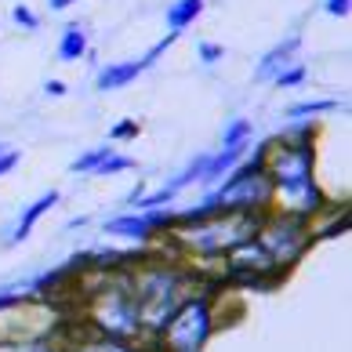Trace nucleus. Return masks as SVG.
Returning a JSON list of instances; mask_svg holds the SVG:
<instances>
[{"label": "nucleus", "instance_id": "1", "mask_svg": "<svg viewBox=\"0 0 352 352\" xmlns=\"http://www.w3.org/2000/svg\"><path fill=\"white\" fill-rule=\"evenodd\" d=\"M265 178L272 186V211L312 221L323 211L316 182V124L298 120L280 138L265 142Z\"/></svg>", "mask_w": 352, "mask_h": 352}, {"label": "nucleus", "instance_id": "2", "mask_svg": "<svg viewBox=\"0 0 352 352\" xmlns=\"http://www.w3.org/2000/svg\"><path fill=\"white\" fill-rule=\"evenodd\" d=\"M186 265V258H182ZM178 262H153L142 254V262L131 269V291L138 298V312H142V331L156 338L164 331V323L171 320V312L186 302V298L200 287V272L197 269H182Z\"/></svg>", "mask_w": 352, "mask_h": 352}, {"label": "nucleus", "instance_id": "3", "mask_svg": "<svg viewBox=\"0 0 352 352\" xmlns=\"http://www.w3.org/2000/svg\"><path fill=\"white\" fill-rule=\"evenodd\" d=\"M84 327L124 338V342H142V312L138 298L131 291V269H98V283L87 291V323Z\"/></svg>", "mask_w": 352, "mask_h": 352}, {"label": "nucleus", "instance_id": "4", "mask_svg": "<svg viewBox=\"0 0 352 352\" xmlns=\"http://www.w3.org/2000/svg\"><path fill=\"white\" fill-rule=\"evenodd\" d=\"M226 287H229L226 276H218L211 283L200 280V287L171 312V320L156 334L160 349L164 352H204L218 331V298L226 294Z\"/></svg>", "mask_w": 352, "mask_h": 352}, {"label": "nucleus", "instance_id": "5", "mask_svg": "<svg viewBox=\"0 0 352 352\" xmlns=\"http://www.w3.org/2000/svg\"><path fill=\"white\" fill-rule=\"evenodd\" d=\"M258 218L262 214L232 211V214H214L200 221H175L171 232H164V236H171V251L182 254L186 262H192V258L207 262V258H226L236 243L254 236Z\"/></svg>", "mask_w": 352, "mask_h": 352}, {"label": "nucleus", "instance_id": "6", "mask_svg": "<svg viewBox=\"0 0 352 352\" xmlns=\"http://www.w3.org/2000/svg\"><path fill=\"white\" fill-rule=\"evenodd\" d=\"M254 240L262 243V251L287 272V269H294L302 262L305 251L312 247V221L283 214V211H265L258 218Z\"/></svg>", "mask_w": 352, "mask_h": 352}, {"label": "nucleus", "instance_id": "7", "mask_svg": "<svg viewBox=\"0 0 352 352\" xmlns=\"http://www.w3.org/2000/svg\"><path fill=\"white\" fill-rule=\"evenodd\" d=\"M175 226V211L167 207H153V211H135V214H120L106 221V236H124L131 243H149L160 232H171Z\"/></svg>", "mask_w": 352, "mask_h": 352}, {"label": "nucleus", "instance_id": "8", "mask_svg": "<svg viewBox=\"0 0 352 352\" xmlns=\"http://www.w3.org/2000/svg\"><path fill=\"white\" fill-rule=\"evenodd\" d=\"M175 41H178V33H167L164 41H160V44H153V47H149L142 58H131V62H113V66L98 69V76H95V87H98V91H120V87H127L131 80H138V76L146 73V69H149L153 62L160 58L164 51L175 44Z\"/></svg>", "mask_w": 352, "mask_h": 352}, {"label": "nucleus", "instance_id": "9", "mask_svg": "<svg viewBox=\"0 0 352 352\" xmlns=\"http://www.w3.org/2000/svg\"><path fill=\"white\" fill-rule=\"evenodd\" d=\"M62 352H146V345L98 334V331H91L80 323V327H66V345H62Z\"/></svg>", "mask_w": 352, "mask_h": 352}, {"label": "nucleus", "instance_id": "10", "mask_svg": "<svg viewBox=\"0 0 352 352\" xmlns=\"http://www.w3.org/2000/svg\"><path fill=\"white\" fill-rule=\"evenodd\" d=\"M302 47V36L291 33L287 41H280L272 51H265V58L258 62V69H254V84H269V80H276V76L294 62V51Z\"/></svg>", "mask_w": 352, "mask_h": 352}, {"label": "nucleus", "instance_id": "11", "mask_svg": "<svg viewBox=\"0 0 352 352\" xmlns=\"http://www.w3.org/2000/svg\"><path fill=\"white\" fill-rule=\"evenodd\" d=\"M62 197H58V189H47L44 197H36L30 207H25V211L19 214V221L15 226H11V232H8V247H15V243H22V240H30V232L36 229V221H41L51 207H55Z\"/></svg>", "mask_w": 352, "mask_h": 352}, {"label": "nucleus", "instance_id": "12", "mask_svg": "<svg viewBox=\"0 0 352 352\" xmlns=\"http://www.w3.org/2000/svg\"><path fill=\"white\" fill-rule=\"evenodd\" d=\"M247 149H251V146H232V149H218V153H211V156H207V167H204L200 186H218V182L226 178L232 167H236L243 156H247Z\"/></svg>", "mask_w": 352, "mask_h": 352}, {"label": "nucleus", "instance_id": "13", "mask_svg": "<svg viewBox=\"0 0 352 352\" xmlns=\"http://www.w3.org/2000/svg\"><path fill=\"white\" fill-rule=\"evenodd\" d=\"M87 55V33L80 22H69L62 30V41H58V58L62 62H80Z\"/></svg>", "mask_w": 352, "mask_h": 352}, {"label": "nucleus", "instance_id": "14", "mask_svg": "<svg viewBox=\"0 0 352 352\" xmlns=\"http://www.w3.org/2000/svg\"><path fill=\"white\" fill-rule=\"evenodd\" d=\"M200 11H204V0H175V4H167V30L171 33L189 30L200 19Z\"/></svg>", "mask_w": 352, "mask_h": 352}, {"label": "nucleus", "instance_id": "15", "mask_svg": "<svg viewBox=\"0 0 352 352\" xmlns=\"http://www.w3.org/2000/svg\"><path fill=\"white\" fill-rule=\"evenodd\" d=\"M207 156H211V153H197V156H192V160L186 164V167H182V171L171 178V182H167V192H171V197H178V192L182 189H189V186H197V182L204 178V167H207Z\"/></svg>", "mask_w": 352, "mask_h": 352}, {"label": "nucleus", "instance_id": "16", "mask_svg": "<svg viewBox=\"0 0 352 352\" xmlns=\"http://www.w3.org/2000/svg\"><path fill=\"white\" fill-rule=\"evenodd\" d=\"M0 352H62V345L47 334H33V338H8V342H0Z\"/></svg>", "mask_w": 352, "mask_h": 352}, {"label": "nucleus", "instance_id": "17", "mask_svg": "<svg viewBox=\"0 0 352 352\" xmlns=\"http://www.w3.org/2000/svg\"><path fill=\"white\" fill-rule=\"evenodd\" d=\"M254 138V124L243 120V116H232L226 124V131H221V149H232V146H251Z\"/></svg>", "mask_w": 352, "mask_h": 352}, {"label": "nucleus", "instance_id": "18", "mask_svg": "<svg viewBox=\"0 0 352 352\" xmlns=\"http://www.w3.org/2000/svg\"><path fill=\"white\" fill-rule=\"evenodd\" d=\"M342 109L334 98H305V102H294L291 109H287V116L291 120H305V116H323V113H334Z\"/></svg>", "mask_w": 352, "mask_h": 352}, {"label": "nucleus", "instance_id": "19", "mask_svg": "<svg viewBox=\"0 0 352 352\" xmlns=\"http://www.w3.org/2000/svg\"><path fill=\"white\" fill-rule=\"evenodd\" d=\"M135 160L131 156H124V153H109L106 160H102L95 171H91V178H113V175H124V171H135Z\"/></svg>", "mask_w": 352, "mask_h": 352}, {"label": "nucleus", "instance_id": "20", "mask_svg": "<svg viewBox=\"0 0 352 352\" xmlns=\"http://www.w3.org/2000/svg\"><path fill=\"white\" fill-rule=\"evenodd\" d=\"M109 153H116L113 146H95V149H84L80 156H76V160L69 164V171L73 175H91V171H95V167L102 164V160H106V156Z\"/></svg>", "mask_w": 352, "mask_h": 352}, {"label": "nucleus", "instance_id": "21", "mask_svg": "<svg viewBox=\"0 0 352 352\" xmlns=\"http://www.w3.org/2000/svg\"><path fill=\"white\" fill-rule=\"evenodd\" d=\"M305 76H309V69L302 66V62H291V66H287L272 84H276V87H298V84H305Z\"/></svg>", "mask_w": 352, "mask_h": 352}, {"label": "nucleus", "instance_id": "22", "mask_svg": "<svg viewBox=\"0 0 352 352\" xmlns=\"http://www.w3.org/2000/svg\"><path fill=\"white\" fill-rule=\"evenodd\" d=\"M138 131H142L138 120H120V124L109 131V142H131V138H138Z\"/></svg>", "mask_w": 352, "mask_h": 352}, {"label": "nucleus", "instance_id": "23", "mask_svg": "<svg viewBox=\"0 0 352 352\" xmlns=\"http://www.w3.org/2000/svg\"><path fill=\"white\" fill-rule=\"evenodd\" d=\"M200 62H204V66H214V62H221V58H226V47H221V44H211V41H200Z\"/></svg>", "mask_w": 352, "mask_h": 352}, {"label": "nucleus", "instance_id": "24", "mask_svg": "<svg viewBox=\"0 0 352 352\" xmlns=\"http://www.w3.org/2000/svg\"><path fill=\"white\" fill-rule=\"evenodd\" d=\"M22 160V153L19 149H0V178H4V175H11V171H15V164Z\"/></svg>", "mask_w": 352, "mask_h": 352}, {"label": "nucleus", "instance_id": "25", "mask_svg": "<svg viewBox=\"0 0 352 352\" xmlns=\"http://www.w3.org/2000/svg\"><path fill=\"white\" fill-rule=\"evenodd\" d=\"M11 15H15V22H19V25H25V30H36V25H41V19H36L25 4H15V11H11Z\"/></svg>", "mask_w": 352, "mask_h": 352}, {"label": "nucleus", "instance_id": "26", "mask_svg": "<svg viewBox=\"0 0 352 352\" xmlns=\"http://www.w3.org/2000/svg\"><path fill=\"white\" fill-rule=\"evenodd\" d=\"M323 11L334 19H345L349 15V0H323Z\"/></svg>", "mask_w": 352, "mask_h": 352}, {"label": "nucleus", "instance_id": "27", "mask_svg": "<svg viewBox=\"0 0 352 352\" xmlns=\"http://www.w3.org/2000/svg\"><path fill=\"white\" fill-rule=\"evenodd\" d=\"M44 91H47L51 98H62V95H66V84H62V80H47V84H44Z\"/></svg>", "mask_w": 352, "mask_h": 352}, {"label": "nucleus", "instance_id": "28", "mask_svg": "<svg viewBox=\"0 0 352 352\" xmlns=\"http://www.w3.org/2000/svg\"><path fill=\"white\" fill-rule=\"evenodd\" d=\"M69 4H76V0H47V8H51V11H66Z\"/></svg>", "mask_w": 352, "mask_h": 352}, {"label": "nucleus", "instance_id": "29", "mask_svg": "<svg viewBox=\"0 0 352 352\" xmlns=\"http://www.w3.org/2000/svg\"><path fill=\"white\" fill-rule=\"evenodd\" d=\"M0 149H4V142H0Z\"/></svg>", "mask_w": 352, "mask_h": 352}]
</instances>
